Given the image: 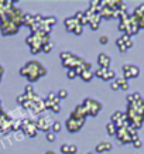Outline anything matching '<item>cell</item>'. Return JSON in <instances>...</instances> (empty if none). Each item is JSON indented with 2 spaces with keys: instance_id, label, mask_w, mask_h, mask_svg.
Returning a JSON list of instances; mask_svg holds the SVG:
<instances>
[{
  "instance_id": "6da1fadb",
  "label": "cell",
  "mask_w": 144,
  "mask_h": 154,
  "mask_svg": "<svg viewBox=\"0 0 144 154\" xmlns=\"http://www.w3.org/2000/svg\"><path fill=\"white\" fill-rule=\"evenodd\" d=\"M20 75L26 76L28 79V82H37L40 78L47 75V68L44 65H41L38 61H28L24 66L20 68Z\"/></svg>"
},
{
  "instance_id": "7a4b0ae2",
  "label": "cell",
  "mask_w": 144,
  "mask_h": 154,
  "mask_svg": "<svg viewBox=\"0 0 144 154\" xmlns=\"http://www.w3.org/2000/svg\"><path fill=\"white\" fill-rule=\"evenodd\" d=\"M47 42H50V34L44 31H35L27 37V44L30 45V50L33 54H38L40 51H42V45Z\"/></svg>"
},
{
  "instance_id": "3957f363",
  "label": "cell",
  "mask_w": 144,
  "mask_h": 154,
  "mask_svg": "<svg viewBox=\"0 0 144 154\" xmlns=\"http://www.w3.org/2000/svg\"><path fill=\"white\" fill-rule=\"evenodd\" d=\"M60 58H61V61H62V66H64V68H68V69H75L78 65H81V64L85 62V60H82L81 57L75 55V54H72V52H69V51L61 52Z\"/></svg>"
},
{
  "instance_id": "277c9868",
  "label": "cell",
  "mask_w": 144,
  "mask_h": 154,
  "mask_svg": "<svg viewBox=\"0 0 144 154\" xmlns=\"http://www.w3.org/2000/svg\"><path fill=\"white\" fill-rule=\"evenodd\" d=\"M86 109V113L88 116H96L100 110H102V103L96 100V99H92V98H86L82 103Z\"/></svg>"
},
{
  "instance_id": "5b68a950",
  "label": "cell",
  "mask_w": 144,
  "mask_h": 154,
  "mask_svg": "<svg viewBox=\"0 0 144 154\" xmlns=\"http://www.w3.org/2000/svg\"><path fill=\"white\" fill-rule=\"evenodd\" d=\"M20 26L11 21V20H3L0 21V33L3 35H14V34L19 33Z\"/></svg>"
},
{
  "instance_id": "8992f818",
  "label": "cell",
  "mask_w": 144,
  "mask_h": 154,
  "mask_svg": "<svg viewBox=\"0 0 144 154\" xmlns=\"http://www.w3.org/2000/svg\"><path fill=\"white\" fill-rule=\"evenodd\" d=\"M20 129H21L28 137H31V139H34L38 133L35 120H31V119H24V120H21V126H20Z\"/></svg>"
},
{
  "instance_id": "52a82bcc",
  "label": "cell",
  "mask_w": 144,
  "mask_h": 154,
  "mask_svg": "<svg viewBox=\"0 0 144 154\" xmlns=\"http://www.w3.org/2000/svg\"><path fill=\"white\" fill-rule=\"evenodd\" d=\"M121 71H123V78L127 81L131 78H137L140 75V68L137 65H133V64H124L121 66Z\"/></svg>"
},
{
  "instance_id": "ba28073f",
  "label": "cell",
  "mask_w": 144,
  "mask_h": 154,
  "mask_svg": "<svg viewBox=\"0 0 144 154\" xmlns=\"http://www.w3.org/2000/svg\"><path fill=\"white\" fill-rule=\"evenodd\" d=\"M54 122L55 120H52L50 116H40L35 120V125H37L38 130H42V131H45V133H48V131H51V126Z\"/></svg>"
},
{
  "instance_id": "9c48e42d",
  "label": "cell",
  "mask_w": 144,
  "mask_h": 154,
  "mask_svg": "<svg viewBox=\"0 0 144 154\" xmlns=\"http://www.w3.org/2000/svg\"><path fill=\"white\" fill-rule=\"evenodd\" d=\"M95 76H98L103 81H110V79H116V72L110 68H98L95 71Z\"/></svg>"
},
{
  "instance_id": "30bf717a",
  "label": "cell",
  "mask_w": 144,
  "mask_h": 154,
  "mask_svg": "<svg viewBox=\"0 0 144 154\" xmlns=\"http://www.w3.org/2000/svg\"><path fill=\"white\" fill-rule=\"evenodd\" d=\"M84 125H85V120H79V119H74V117H69V119L65 122L66 129H68V131H71V133L79 131Z\"/></svg>"
},
{
  "instance_id": "8fae6325",
  "label": "cell",
  "mask_w": 144,
  "mask_h": 154,
  "mask_svg": "<svg viewBox=\"0 0 144 154\" xmlns=\"http://www.w3.org/2000/svg\"><path fill=\"white\" fill-rule=\"evenodd\" d=\"M14 7V2H7V0H0V21L6 19L9 10Z\"/></svg>"
},
{
  "instance_id": "7c38bea8",
  "label": "cell",
  "mask_w": 144,
  "mask_h": 154,
  "mask_svg": "<svg viewBox=\"0 0 144 154\" xmlns=\"http://www.w3.org/2000/svg\"><path fill=\"white\" fill-rule=\"evenodd\" d=\"M44 102H45V109H50V110H51L54 106L60 105V98H58V95H57V94L50 92V94H48V96L44 99Z\"/></svg>"
},
{
  "instance_id": "4fadbf2b",
  "label": "cell",
  "mask_w": 144,
  "mask_h": 154,
  "mask_svg": "<svg viewBox=\"0 0 144 154\" xmlns=\"http://www.w3.org/2000/svg\"><path fill=\"white\" fill-rule=\"evenodd\" d=\"M71 117H74V119H79V120H85L86 117H88V113H86V109H85L84 105H78V106H75L74 112L71 115Z\"/></svg>"
},
{
  "instance_id": "5bb4252c",
  "label": "cell",
  "mask_w": 144,
  "mask_h": 154,
  "mask_svg": "<svg viewBox=\"0 0 144 154\" xmlns=\"http://www.w3.org/2000/svg\"><path fill=\"white\" fill-rule=\"evenodd\" d=\"M112 58L107 55L106 52H100L98 55V65L99 68H110Z\"/></svg>"
},
{
  "instance_id": "9a60e30c",
  "label": "cell",
  "mask_w": 144,
  "mask_h": 154,
  "mask_svg": "<svg viewBox=\"0 0 144 154\" xmlns=\"http://www.w3.org/2000/svg\"><path fill=\"white\" fill-rule=\"evenodd\" d=\"M79 24H81V23L75 19L74 16H72V17H66V19L64 20V26H65L66 31H71V33H74V30L78 27Z\"/></svg>"
},
{
  "instance_id": "2e32d148",
  "label": "cell",
  "mask_w": 144,
  "mask_h": 154,
  "mask_svg": "<svg viewBox=\"0 0 144 154\" xmlns=\"http://www.w3.org/2000/svg\"><path fill=\"white\" fill-rule=\"evenodd\" d=\"M112 143H109V141H99V144L96 146V149H95V151L99 154L102 153H107V151H110L112 150Z\"/></svg>"
},
{
  "instance_id": "e0dca14e",
  "label": "cell",
  "mask_w": 144,
  "mask_h": 154,
  "mask_svg": "<svg viewBox=\"0 0 144 154\" xmlns=\"http://www.w3.org/2000/svg\"><path fill=\"white\" fill-rule=\"evenodd\" d=\"M100 21H102L100 14H95V16H92V17L89 19V26H90V28H92V30H98Z\"/></svg>"
},
{
  "instance_id": "ac0fdd59",
  "label": "cell",
  "mask_w": 144,
  "mask_h": 154,
  "mask_svg": "<svg viewBox=\"0 0 144 154\" xmlns=\"http://www.w3.org/2000/svg\"><path fill=\"white\" fill-rule=\"evenodd\" d=\"M79 76H81V79L84 81V82H90L93 79V76H95V72L92 69H85Z\"/></svg>"
},
{
  "instance_id": "d6986e66",
  "label": "cell",
  "mask_w": 144,
  "mask_h": 154,
  "mask_svg": "<svg viewBox=\"0 0 144 154\" xmlns=\"http://www.w3.org/2000/svg\"><path fill=\"white\" fill-rule=\"evenodd\" d=\"M115 81L117 82V85H119V88H120L121 91H127V89H129V81L124 79L123 76H121V78H116Z\"/></svg>"
},
{
  "instance_id": "ffe728a7",
  "label": "cell",
  "mask_w": 144,
  "mask_h": 154,
  "mask_svg": "<svg viewBox=\"0 0 144 154\" xmlns=\"http://www.w3.org/2000/svg\"><path fill=\"white\" fill-rule=\"evenodd\" d=\"M120 38H121V41L126 44L127 50H129V48H133V45H134V44H133V40H131V37L129 35V34H121Z\"/></svg>"
},
{
  "instance_id": "44dd1931",
  "label": "cell",
  "mask_w": 144,
  "mask_h": 154,
  "mask_svg": "<svg viewBox=\"0 0 144 154\" xmlns=\"http://www.w3.org/2000/svg\"><path fill=\"white\" fill-rule=\"evenodd\" d=\"M106 131H107V134H110V136H116V131H117V126L113 123V122H109L106 125Z\"/></svg>"
},
{
  "instance_id": "7402d4cb",
  "label": "cell",
  "mask_w": 144,
  "mask_h": 154,
  "mask_svg": "<svg viewBox=\"0 0 144 154\" xmlns=\"http://www.w3.org/2000/svg\"><path fill=\"white\" fill-rule=\"evenodd\" d=\"M143 14H144V5H139L134 10H133V16H134L136 19H139V17H141Z\"/></svg>"
},
{
  "instance_id": "603a6c76",
  "label": "cell",
  "mask_w": 144,
  "mask_h": 154,
  "mask_svg": "<svg viewBox=\"0 0 144 154\" xmlns=\"http://www.w3.org/2000/svg\"><path fill=\"white\" fill-rule=\"evenodd\" d=\"M61 130H62V123L58 122V120H55L54 123H52V126H51V131L57 134V133H60Z\"/></svg>"
},
{
  "instance_id": "cb8c5ba5",
  "label": "cell",
  "mask_w": 144,
  "mask_h": 154,
  "mask_svg": "<svg viewBox=\"0 0 144 154\" xmlns=\"http://www.w3.org/2000/svg\"><path fill=\"white\" fill-rule=\"evenodd\" d=\"M116 45L119 47V50H120L121 52H126V51H127V47H126L124 42L121 41V38H117V40H116Z\"/></svg>"
},
{
  "instance_id": "d4e9b609",
  "label": "cell",
  "mask_w": 144,
  "mask_h": 154,
  "mask_svg": "<svg viewBox=\"0 0 144 154\" xmlns=\"http://www.w3.org/2000/svg\"><path fill=\"white\" fill-rule=\"evenodd\" d=\"M45 137H47V141H50V143H54V141L57 140V134L52 133V131H48Z\"/></svg>"
},
{
  "instance_id": "484cf974",
  "label": "cell",
  "mask_w": 144,
  "mask_h": 154,
  "mask_svg": "<svg viewBox=\"0 0 144 154\" xmlns=\"http://www.w3.org/2000/svg\"><path fill=\"white\" fill-rule=\"evenodd\" d=\"M57 95H58L60 100H61V99H66V98H68V91H66V89H60Z\"/></svg>"
},
{
  "instance_id": "4316f807",
  "label": "cell",
  "mask_w": 144,
  "mask_h": 154,
  "mask_svg": "<svg viewBox=\"0 0 144 154\" xmlns=\"http://www.w3.org/2000/svg\"><path fill=\"white\" fill-rule=\"evenodd\" d=\"M52 48H54V44L50 41V42H47V44H44V45H42V51H44V52H51Z\"/></svg>"
},
{
  "instance_id": "83f0119b",
  "label": "cell",
  "mask_w": 144,
  "mask_h": 154,
  "mask_svg": "<svg viewBox=\"0 0 144 154\" xmlns=\"http://www.w3.org/2000/svg\"><path fill=\"white\" fill-rule=\"evenodd\" d=\"M17 102H19L20 105H24V103L27 102V96H26V94L19 95V96H17Z\"/></svg>"
},
{
  "instance_id": "f1b7e54d",
  "label": "cell",
  "mask_w": 144,
  "mask_h": 154,
  "mask_svg": "<svg viewBox=\"0 0 144 154\" xmlns=\"http://www.w3.org/2000/svg\"><path fill=\"white\" fill-rule=\"evenodd\" d=\"M82 33H84V26H81V24H79L78 27L74 30V34L75 35H82Z\"/></svg>"
},
{
  "instance_id": "f546056e",
  "label": "cell",
  "mask_w": 144,
  "mask_h": 154,
  "mask_svg": "<svg viewBox=\"0 0 144 154\" xmlns=\"http://www.w3.org/2000/svg\"><path fill=\"white\" fill-rule=\"evenodd\" d=\"M66 76H68L69 79H75L78 75H76V72H75L74 69H68V74H66Z\"/></svg>"
},
{
  "instance_id": "4dcf8cb0",
  "label": "cell",
  "mask_w": 144,
  "mask_h": 154,
  "mask_svg": "<svg viewBox=\"0 0 144 154\" xmlns=\"http://www.w3.org/2000/svg\"><path fill=\"white\" fill-rule=\"evenodd\" d=\"M61 153L69 154V144H62L61 146Z\"/></svg>"
},
{
  "instance_id": "1f68e13d",
  "label": "cell",
  "mask_w": 144,
  "mask_h": 154,
  "mask_svg": "<svg viewBox=\"0 0 144 154\" xmlns=\"http://www.w3.org/2000/svg\"><path fill=\"white\" fill-rule=\"evenodd\" d=\"M76 153H78V146L69 144V154H76Z\"/></svg>"
},
{
  "instance_id": "d6a6232c",
  "label": "cell",
  "mask_w": 144,
  "mask_h": 154,
  "mask_svg": "<svg viewBox=\"0 0 144 154\" xmlns=\"http://www.w3.org/2000/svg\"><path fill=\"white\" fill-rule=\"evenodd\" d=\"M136 20H137V23H139V27L144 28V14L141 16V17H139V19H136Z\"/></svg>"
},
{
  "instance_id": "836d02e7",
  "label": "cell",
  "mask_w": 144,
  "mask_h": 154,
  "mask_svg": "<svg viewBox=\"0 0 144 154\" xmlns=\"http://www.w3.org/2000/svg\"><path fill=\"white\" fill-rule=\"evenodd\" d=\"M99 41H100V44H103V45H105V44H107V42H109V37H107V35H102V37L99 38Z\"/></svg>"
},
{
  "instance_id": "e575fe53",
  "label": "cell",
  "mask_w": 144,
  "mask_h": 154,
  "mask_svg": "<svg viewBox=\"0 0 144 154\" xmlns=\"http://www.w3.org/2000/svg\"><path fill=\"white\" fill-rule=\"evenodd\" d=\"M110 89H112V91H119V89H120V88H119V85H117L116 81H113V82L110 84Z\"/></svg>"
},
{
  "instance_id": "d590c367",
  "label": "cell",
  "mask_w": 144,
  "mask_h": 154,
  "mask_svg": "<svg viewBox=\"0 0 144 154\" xmlns=\"http://www.w3.org/2000/svg\"><path fill=\"white\" fill-rule=\"evenodd\" d=\"M133 146H134L136 149H140V147H141V140H140V139H136V140L133 141Z\"/></svg>"
},
{
  "instance_id": "8d00e7d4",
  "label": "cell",
  "mask_w": 144,
  "mask_h": 154,
  "mask_svg": "<svg viewBox=\"0 0 144 154\" xmlns=\"http://www.w3.org/2000/svg\"><path fill=\"white\" fill-rule=\"evenodd\" d=\"M51 112H54V113H60V112H61V106H60V105L54 106V107L51 109Z\"/></svg>"
},
{
  "instance_id": "74e56055",
  "label": "cell",
  "mask_w": 144,
  "mask_h": 154,
  "mask_svg": "<svg viewBox=\"0 0 144 154\" xmlns=\"http://www.w3.org/2000/svg\"><path fill=\"white\" fill-rule=\"evenodd\" d=\"M3 74H5V68L0 65V82H2V76H3Z\"/></svg>"
},
{
  "instance_id": "f35d334b",
  "label": "cell",
  "mask_w": 144,
  "mask_h": 154,
  "mask_svg": "<svg viewBox=\"0 0 144 154\" xmlns=\"http://www.w3.org/2000/svg\"><path fill=\"white\" fill-rule=\"evenodd\" d=\"M45 154H54V151H47Z\"/></svg>"
},
{
  "instance_id": "ab89813d",
  "label": "cell",
  "mask_w": 144,
  "mask_h": 154,
  "mask_svg": "<svg viewBox=\"0 0 144 154\" xmlns=\"http://www.w3.org/2000/svg\"><path fill=\"white\" fill-rule=\"evenodd\" d=\"M88 154H93V153H88Z\"/></svg>"
},
{
  "instance_id": "60d3db41",
  "label": "cell",
  "mask_w": 144,
  "mask_h": 154,
  "mask_svg": "<svg viewBox=\"0 0 144 154\" xmlns=\"http://www.w3.org/2000/svg\"><path fill=\"white\" fill-rule=\"evenodd\" d=\"M0 103H2V102H0Z\"/></svg>"
}]
</instances>
